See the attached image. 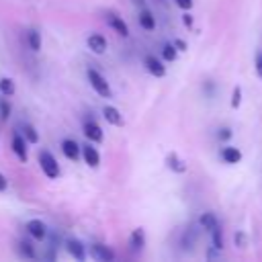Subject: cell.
Returning <instances> with one entry per match:
<instances>
[{"instance_id": "cell-31", "label": "cell", "mask_w": 262, "mask_h": 262, "mask_svg": "<svg viewBox=\"0 0 262 262\" xmlns=\"http://www.w3.org/2000/svg\"><path fill=\"white\" fill-rule=\"evenodd\" d=\"M172 45L178 49V54H182V51H188V43L184 41V39H180V37H176V39H172Z\"/></svg>"}, {"instance_id": "cell-16", "label": "cell", "mask_w": 262, "mask_h": 262, "mask_svg": "<svg viewBox=\"0 0 262 262\" xmlns=\"http://www.w3.org/2000/svg\"><path fill=\"white\" fill-rule=\"evenodd\" d=\"M107 21H109V25H111V29L119 35V37H129V25L121 19V16H117V14H109L107 16Z\"/></svg>"}, {"instance_id": "cell-29", "label": "cell", "mask_w": 262, "mask_h": 262, "mask_svg": "<svg viewBox=\"0 0 262 262\" xmlns=\"http://www.w3.org/2000/svg\"><path fill=\"white\" fill-rule=\"evenodd\" d=\"M232 137H234L232 127H219L217 129V139H219V142H228V139H232Z\"/></svg>"}, {"instance_id": "cell-6", "label": "cell", "mask_w": 262, "mask_h": 262, "mask_svg": "<svg viewBox=\"0 0 262 262\" xmlns=\"http://www.w3.org/2000/svg\"><path fill=\"white\" fill-rule=\"evenodd\" d=\"M25 230H27V234L33 240H37V242H43L47 238V225L41 219H29L27 225H25Z\"/></svg>"}, {"instance_id": "cell-22", "label": "cell", "mask_w": 262, "mask_h": 262, "mask_svg": "<svg viewBox=\"0 0 262 262\" xmlns=\"http://www.w3.org/2000/svg\"><path fill=\"white\" fill-rule=\"evenodd\" d=\"M14 92H16V84H14V80L12 78H0V94L2 96H14Z\"/></svg>"}, {"instance_id": "cell-32", "label": "cell", "mask_w": 262, "mask_h": 262, "mask_svg": "<svg viewBox=\"0 0 262 262\" xmlns=\"http://www.w3.org/2000/svg\"><path fill=\"white\" fill-rule=\"evenodd\" d=\"M182 23H184L186 29H193V27H195V19H193V14H190V10H184V14H182Z\"/></svg>"}, {"instance_id": "cell-18", "label": "cell", "mask_w": 262, "mask_h": 262, "mask_svg": "<svg viewBox=\"0 0 262 262\" xmlns=\"http://www.w3.org/2000/svg\"><path fill=\"white\" fill-rule=\"evenodd\" d=\"M137 21H139V27H142L144 31H154V29H156V16H154L152 10H148V8H142V10H139Z\"/></svg>"}, {"instance_id": "cell-20", "label": "cell", "mask_w": 262, "mask_h": 262, "mask_svg": "<svg viewBox=\"0 0 262 262\" xmlns=\"http://www.w3.org/2000/svg\"><path fill=\"white\" fill-rule=\"evenodd\" d=\"M19 254L23 256V258H27V260H35L37 258V250H35V246L29 242V240H19Z\"/></svg>"}, {"instance_id": "cell-10", "label": "cell", "mask_w": 262, "mask_h": 262, "mask_svg": "<svg viewBox=\"0 0 262 262\" xmlns=\"http://www.w3.org/2000/svg\"><path fill=\"white\" fill-rule=\"evenodd\" d=\"M86 45H88V49L92 51L94 56H102L104 51H107V47H109L107 37H104V35H100V33L88 35V39H86Z\"/></svg>"}, {"instance_id": "cell-19", "label": "cell", "mask_w": 262, "mask_h": 262, "mask_svg": "<svg viewBox=\"0 0 262 262\" xmlns=\"http://www.w3.org/2000/svg\"><path fill=\"white\" fill-rule=\"evenodd\" d=\"M199 225L207 232V234H211L217 225H219V219H217V215L215 213H211V211H207V213H203L201 217H199Z\"/></svg>"}, {"instance_id": "cell-21", "label": "cell", "mask_w": 262, "mask_h": 262, "mask_svg": "<svg viewBox=\"0 0 262 262\" xmlns=\"http://www.w3.org/2000/svg\"><path fill=\"white\" fill-rule=\"evenodd\" d=\"M162 60H164V64H172V62H176L178 60V49L172 45V41L170 43H164V47H162V56H160Z\"/></svg>"}, {"instance_id": "cell-33", "label": "cell", "mask_w": 262, "mask_h": 262, "mask_svg": "<svg viewBox=\"0 0 262 262\" xmlns=\"http://www.w3.org/2000/svg\"><path fill=\"white\" fill-rule=\"evenodd\" d=\"M174 4H176L178 8H182V10H190L193 8V0H174Z\"/></svg>"}, {"instance_id": "cell-11", "label": "cell", "mask_w": 262, "mask_h": 262, "mask_svg": "<svg viewBox=\"0 0 262 262\" xmlns=\"http://www.w3.org/2000/svg\"><path fill=\"white\" fill-rule=\"evenodd\" d=\"M102 117L113 127H123L125 125L123 115H121V111L117 107H113V104H104V107H102Z\"/></svg>"}, {"instance_id": "cell-1", "label": "cell", "mask_w": 262, "mask_h": 262, "mask_svg": "<svg viewBox=\"0 0 262 262\" xmlns=\"http://www.w3.org/2000/svg\"><path fill=\"white\" fill-rule=\"evenodd\" d=\"M86 78H88V82H90V86H92V90L98 94V96H102V98H113V88H111V84L107 82V78H104L98 70H94V68H88L86 70Z\"/></svg>"}, {"instance_id": "cell-27", "label": "cell", "mask_w": 262, "mask_h": 262, "mask_svg": "<svg viewBox=\"0 0 262 262\" xmlns=\"http://www.w3.org/2000/svg\"><path fill=\"white\" fill-rule=\"evenodd\" d=\"M195 240H197V238H195L193 232H184V234H182V242H180V244H182V250H190V248H193Z\"/></svg>"}, {"instance_id": "cell-5", "label": "cell", "mask_w": 262, "mask_h": 262, "mask_svg": "<svg viewBox=\"0 0 262 262\" xmlns=\"http://www.w3.org/2000/svg\"><path fill=\"white\" fill-rule=\"evenodd\" d=\"M144 66H146L148 72H150L152 76H156V78H164V76H166V66H164V60H162V58H158V56L148 54V56L144 58Z\"/></svg>"}, {"instance_id": "cell-2", "label": "cell", "mask_w": 262, "mask_h": 262, "mask_svg": "<svg viewBox=\"0 0 262 262\" xmlns=\"http://www.w3.org/2000/svg\"><path fill=\"white\" fill-rule=\"evenodd\" d=\"M37 160H39V168H41V172L45 174V176H47L49 180L60 178L62 168H60L58 160L54 158V154L47 152V150H41V152H39V156H37Z\"/></svg>"}, {"instance_id": "cell-28", "label": "cell", "mask_w": 262, "mask_h": 262, "mask_svg": "<svg viewBox=\"0 0 262 262\" xmlns=\"http://www.w3.org/2000/svg\"><path fill=\"white\" fill-rule=\"evenodd\" d=\"M242 104V86H234L232 90V109H240Z\"/></svg>"}, {"instance_id": "cell-4", "label": "cell", "mask_w": 262, "mask_h": 262, "mask_svg": "<svg viewBox=\"0 0 262 262\" xmlns=\"http://www.w3.org/2000/svg\"><path fill=\"white\" fill-rule=\"evenodd\" d=\"M82 133H84V137L88 139L90 144H100L104 139V133H102L100 125L96 123L94 119H86L84 121V123H82Z\"/></svg>"}, {"instance_id": "cell-13", "label": "cell", "mask_w": 262, "mask_h": 262, "mask_svg": "<svg viewBox=\"0 0 262 262\" xmlns=\"http://www.w3.org/2000/svg\"><path fill=\"white\" fill-rule=\"evenodd\" d=\"M219 158L225 162V164H230V166H234V164H240L242 162V150L240 148H236V146H225V148H221L219 150Z\"/></svg>"}, {"instance_id": "cell-26", "label": "cell", "mask_w": 262, "mask_h": 262, "mask_svg": "<svg viewBox=\"0 0 262 262\" xmlns=\"http://www.w3.org/2000/svg\"><path fill=\"white\" fill-rule=\"evenodd\" d=\"M234 244H236V248H240V250L246 248V246H248V236H246V232L238 230V232L234 234Z\"/></svg>"}, {"instance_id": "cell-24", "label": "cell", "mask_w": 262, "mask_h": 262, "mask_svg": "<svg viewBox=\"0 0 262 262\" xmlns=\"http://www.w3.org/2000/svg\"><path fill=\"white\" fill-rule=\"evenodd\" d=\"M12 115V104L8 100V96H2L0 98V121H8Z\"/></svg>"}, {"instance_id": "cell-34", "label": "cell", "mask_w": 262, "mask_h": 262, "mask_svg": "<svg viewBox=\"0 0 262 262\" xmlns=\"http://www.w3.org/2000/svg\"><path fill=\"white\" fill-rule=\"evenodd\" d=\"M8 188V180H6V176L2 172H0V193H4V190Z\"/></svg>"}, {"instance_id": "cell-25", "label": "cell", "mask_w": 262, "mask_h": 262, "mask_svg": "<svg viewBox=\"0 0 262 262\" xmlns=\"http://www.w3.org/2000/svg\"><path fill=\"white\" fill-rule=\"evenodd\" d=\"M211 244H213V248L223 250V230H221V225H217V228L211 232Z\"/></svg>"}, {"instance_id": "cell-3", "label": "cell", "mask_w": 262, "mask_h": 262, "mask_svg": "<svg viewBox=\"0 0 262 262\" xmlns=\"http://www.w3.org/2000/svg\"><path fill=\"white\" fill-rule=\"evenodd\" d=\"M27 139L23 137V133L21 131H14L12 133V142H10V148H12V152H14V156H16V160L19 162H27L29 160V152H27Z\"/></svg>"}, {"instance_id": "cell-17", "label": "cell", "mask_w": 262, "mask_h": 262, "mask_svg": "<svg viewBox=\"0 0 262 262\" xmlns=\"http://www.w3.org/2000/svg\"><path fill=\"white\" fill-rule=\"evenodd\" d=\"M25 39H27V45H29V49L33 51V54L41 51V33L37 29H27Z\"/></svg>"}, {"instance_id": "cell-30", "label": "cell", "mask_w": 262, "mask_h": 262, "mask_svg": "<svg viewBox=\"0 0 262 262\" xmlns=\"http://www.w3.org/2000/svg\"><path fill=\"white\" fill-rule=\"evenodd\" d=\"M254 70H256V76L262 80V51H258L254 58Z\"/></svg>"}, {"instance_id": "cell-14", "label": "cell", "mask_w": 262, "mask_h": 262, "mask_svg": "<svg viewBox=\"0 0 262 262\" xmlns=\"http://www.w3.org/2000/svg\"><path fill=\"white\" fill-rule=\"evenodd\" d=\"M166 168L172 170V172H176V174H184V172L188 170V164L180 158L176 152H170V154L166 156Z\"/></svg>"}, {"instance_id": "cell-15", "label": "cell", "mask_w": 262, "mask_h": 262, "mask_svg": "<svg viewBox=\"0 0 262 262\" xmlns=\"http://www.w3.org/2000/svg\"><path fill=\"white\" fill-rule=\"evenodd\" d=\"M146 248V232L142 228H137L129 236V250L131 252H142Z\"/></svg>"}, {"instance_id": "cell-9", "label": "cell", "mask_w": 262, "mask_h": 262, "mask_svg": "<svg viewBox=\"0 0 262 262\" xmlns=\"http://www.w3.org/2000/svg\"><path fill=\"white\" fill-rule=\"evenodd\" d=\"M80 158L84 160V164L88 168H98L100 166V154L90 142L82 146V156H80Z\"/></svg>"}, {"instance_id": "cell-23", "label": "cell", "mask_w": 262, "mask_h": 262, "mask_svg": "<svg viewBox=\"0 0 262 262\" xmlns=\"http://www.w3.org/2000/svg\"><path fill=\"white\" fill-rule=\"evenodd\" d=\"M23 137L27 139V144H39V131L37 129H35V125H31V123H25L23 125Z\"/></svg>"}, {"instance_id": "cell-8", "label": "cell", "mask_w": 262, "mask_h": 262, "mask_svg": "<svg viewBox=\"0 0 262 262\" xmlns=\"http://www.w3.org/2000/svg\"><path fill=\"white\" fill-rule=\"evenodd\" d=\"M90 258H94L96 262H113L115 260V252L104 246V244H90Z\"/></svg>"}, {"instance_id": "cell-12", "label": "cell", "mask_w": 262, "mask_h": 262, "mask_svg": "<svg viewBox=\"0 0 262 262\" xmlns=\"http://www.w3.org/2000/svg\"><path fill=\"white\" fill-rule=\"evenodd\" d=\"M66 250H68L70 256H72L74 260H78V262H84L86 260V246H84L80 240H76V238L66 240Z\"/></svg>"}, {"instance_id": "cell-7", "label": "cell", "mask_w": 262, "mask_h": 262, "mask_svg": "<svg viewBox=\"0 0 262 262\" xmlns=\"http://www.w3.org/2000/svg\"><path fill=\"white\" fill-rule=\"evenodd\" d=\"M62 154L66 156L68 160L76 162V160H80V156H82V146L76 142V139L66 137L64 142H62Z\"/></svg>"}]
</instances>
